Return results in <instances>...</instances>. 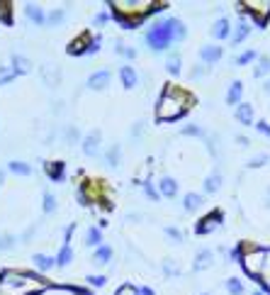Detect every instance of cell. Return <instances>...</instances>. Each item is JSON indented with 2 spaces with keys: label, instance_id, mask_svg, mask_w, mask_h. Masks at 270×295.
Returning a JSON list of instances; mask_svg holds the SVG:
<instances>
[{
  "label": "cell",
  "instance_id": "1",
  "mask_svg": "<svg viewBox=\"0 0 270 295\" xmlns=\"http://www.w3.org/2000/svg\"><path fill=\"white\" fill-rule=\"evenodd\" d=\"M47 288H51V283L32 271L8 268L0 273V295H42Z\"/></svg>",
  "mask_w": 270,
  "mask_h": 295
},
{
  "label": "cell",
  "instance_id": "2",
  "mask_svg": "<svg viewBox=\"0 0 270 295\" xmlns=\"http://www.w3.org/2000/svg\"><path fill=\"white\" fill-rule=\"evenodd\" d=\"M190 102H192L190 93L183 91L180 85L170 83L166 91L161 93L159 105H156V117L161 122H176L190 110Z\"/></svg>",
  "mask_w": 270,
  "mask_h": 295
},
{
  "label": "cell",
  "instance_id": "3",
  "mask_svg": "<svg viewBox=\"0 0 270 295\" xmlns=\"http://www.w3.org/2000/svg\"><path fill=\"white\" fill-rule=\"evenodd\" d=\"M161 8H166L163 3H156V0H146V3H112V12L114 18L120 20L127 29L137 27L144 18H149L151 12H159Z\"/></svg>",
  "mask_w": 270,
  "mask_h": 295
},
{
  "label": "cell",
  "instance_id": "4",
  "mask_svg": "<svg viewBox=\"0 0 270 295\" xmlns=\"http://www.w3.org/2000/svg\"><path fill=\"white\" fill-rule=\"evenodd\" d=\"M185 37V25L180 20L170 18V20H163V22H156L146 29V42H149L151 49H168L173 39H180Z\"/></svg>",
  "mask_w": 270,
  "mask_h": 295
},
{
  "label": "cell",
  "instance_id": "5",
  "mask_svg": "<svg viewBox=\"0 0 270 295\" xmlns=\"http://www.w3.org/2000/svg\"><path fill=\"white\" fill-rule=\"evenodd\" d=\"M239 15H248L256 25H265L270 18V0H246L239 5Z\"/></svg>",
  "mask_w": 270,
  "mask_h": 295
},
{
  "label": "cell",
  "instance_id": "6",
  "mask_svg": "<svg viewBox=\"0 0 270 295\" xmlns=\"http://www.w3.org/2000/svg\"><path fill=\"white\" fill-rule=\"evenodd\" d=\"M256 281L263 283V288L270 293V249H263V264H261V271H258Z\"/></svg>",
  "mask_w": 270,
  "mask_h": 295
},
{
  "label": "cell",
  "instance_id": "7",
  "mask_svg": "<svg viewBox=\"0 0 270 295\" xmlns=\"http://www.w3.org/2000/svg\"><path fill=\"white\" fill-rule=\"evenodd\" d=\"M219 222H222V215H219V212H209V215H205V217L200 220L197 232H200V234H207V232L217 230V227H219Z\"/></svg>",
  "mask_w": 270,
  "mask_h": 295
},
{
  "label": "cell",
  "instance_id": "8",
  "mask_svg": "<svg viewBox=\"0 0 270 295\" xmlns=\"http://www.w3.org/2000/svg\"><path fill=\"white\" fill-rule=\"evenodd\" d=\"M107 83H110V71H98V74L90 76V81H88V85H90L93 91H103V88H107Z\"/></svg>",
  "mask_w": 270,
  "mask_h": 295
},
{
  "label": "cell",
  "instance_id": "9",
  "mask_svg": "<svg viewBox=\"0 0 270 295\" xmlns=\"http://www.w3.org/2000/svg\"><path fill=\"white\" fill-rule=\"evenodd\" d=\"M202 61H207V64H215V61H219L224 56V49L222 46H202Z\"/></svg>",
  "mask_w": 270,
  "mask_h": 295
},
{
  "label": "cell",
  "instance_id": "10",
  "mask_svg": "<svg viewBox=\"0 0 270 295\" xmlns=\"http://www.w3.org/2000/svg\"><path fill=\"white\" fill-rule=\"evenodd\" d=\"M212 34H215L217 39H229V34H232V25H229V20L222 18L215 22V29H212Z\"/></svg>",
  "mask_w": 270,
  "mask_h": 295
},
{
  "label": "cell",
  "instance_id": "11",
  "mask_svg": "<svg viewBox=\"0 0 270 295\" xmlns=\"http://www.w3.org/2000/svg\"><path fill=\"white\" fill-rule=\"evenodd\" d=\"M120 78H122V85H124V88H134V85H137V71H134L131 66H122Z\"/></svg>",
  "mask_w": 270,
  "mask_h": 295
},
{
  "label": "cell",
  "instance_id": "12",
  "mask_svg": "<svg viewBox=\"0 0 270 295\" xmlns=\"http://www.w3.org/2000/svg\"><path fill=\"white\" fill-rule=\"evenodd\" d=\"M159 193L166 195V198H173V195L178 193V183L173 181V178H161L159 181Z\"/></svg>",
  "mask_w": 270,
  "mask_h": 295
},
{
  "label": "cell",
  "instance_id": "13",
  "mask_svg": "<svg viewBox=\"0 0 270 295\" xmlns=\"http://www.w3.org/2000/svg\"><path fill=\"white\" fill-rule=\"evenodd\" d=\"M29 68H32L29 59H25V56H12V71H15V74H29Z\"/></svg>",
  "mask_w": 270,
  "mask_h": 295
},
{
  "label": "cell",
  "instance_id": "14",
  "mask_svg": "<svg viewBox=\"0 0 270 295\" xmlns=\"http://www.w3.org/2000/svg\"><path fill=\"white\" fill-rule=\"evenodd\" d=\"M110 258H112V249H110V247H98V251H95V256H93V264L105 266Z\"/></svg>",
  "mask_w": 270,
  "mask_h": 295
},
{
  "label": "cell",
  "instance_id": "15",
  "mask_svg": "<svg viewBox=\"0 0 270 295\" xmlns=\"http://www.w3.org/2000/svg\"><path fill=\"white\" fill-rule=\"evenodd\" d=\"M34 266H37L39 271H49V268L56 266V258L47 256V254H37V256H34Z\"/></svg>",
  "mask_w": 270,
  "mask_h": 295
},
{
  "label": "cell",
  "instance_id": "16",
  "mask_svg": "<svg viewBox=\"0 0 270 295\" xmlns=\"http://www.w3.org/2000/svg\"><path fill=\"white\" fill-rule=\"evenodd\" d=\"M25 12H27V18H32L37 25H44L47 22V15H44V10L42 8H37V5H27L25 8Z\"/></svg>",
  "mask_w": 270,
  "mask_h": 295
},
{
  "label": "cell",
  "instance_id": "17",
  "mask_svg": "<svg viewBox=\"0 0 270 295\" xmlns=\"http://www.w3.org/2000/svg\"><path fill=\"white\" fill-rule=\"evenodd\" d=\"M47 173L54 178V181H61L64 178V168H66V164H61V161H54V164H47Z\"/></svg>",
  "mask_w": 270,
  "mask_h": 295
},
{
  "label": "cell",
  "instance_id": "18",
  "mask_svg": "<svg viewBox=\"0 0 270 295\" xmlns=\"http://www.w3.org/2000/svg\"><path fill=\"white\" fill-rule=\"evenodd\" d=\"M71 258H73V249L66 244V247H61L59 256H56V266H68V264H71Z\"/></svg>",
  "mask_w": 270,
  "mask_h": 295
},
{
  "label": "cell",
  "instance_id": "19",
  "mask_svg": "<svg viewBox=\"0 0 270 295\" xmlns=\"http://www.w3.org/2000/svg\"><path fill=\"white\" fill-rule=\"evenodd\" d=\"M236 117L241 120V125H251L253 122V108L251 105H241V108L236 110Z\"/></svg>",
  "mask_w": 270,
  "mask_h": 295
},
{
  "label": "cell",
  "instance_id": "20",
  "mask_svg": "<svg viewBox=\"0 0 270 295\" xmlns=\"http://www.w3.org/2000/svg\"><path fill=\"white\" fill-rule=\"evenodd\" d=\"M100 230H95V227H88L85 230V244L88 247H100Z\"/></svg>",
  "mask_w": 270,
  "mask_h": 295
},
{
  "label": "cell",
  "instance_id": "21",
  "mask_svg": "<svg viewBox=\"0 0 270 295\" xmlns=\"http://www.w3.org/2000/svg\"><path fill=\"white\" fill-rule=\"evenodd\" d=\"M8 168L12 171V173H17V176H29L32 173L29 164H22V161H12V164H8Z\"/></svg>",
  "mask_w": 270,
  "mask_h": 295
},
{
  "label": "cell",
  "instance_id": "22",
  "mask_svg": "<svg viewBox=\"0 0 270 295\" xmlns=\"http://www.w3.org/2000/svg\"><path fill=\"white\" fill-rule=\"evenodd\" d=\"M212 266V251H200L197 254V264H195V268H209Z\"/></svg>",
  "mask_w": 270,
  "mask_h": 295
},
{
  "label": "cell",
  "instance_id": "23",
  "mask_svg": "<svg viewBox=\"0 0 270 295\" xmlns=\"http://www.w3.org/2000/svg\"><path fill=\"white\" fill-rule=\"evenodd\" d=\"M226 290H229L232 295H243L246 288H243V283L239 281V278H229V281H226Z\"/></svg>",
  "mask_w": 270,
  "mask_h": 295
},
{
  "label": "cell",
  "instance_id": "24",
  "mask_svg": "<svg viewBox=\"0 0 270 295\" xmlns=\"http://www.w3.org/2000/svg\"><path fill=\"white\" fill-rule=\"evenodd\" d=\"M202 203V195L200 193H187L185 195V210H197Z\"/></svg>",
  "mask_w": 270,
  "mask_h": 295
},
{
  "label": "cell",
  "instance_id": "25",
  "mask_svg": "<svg viewBox=\"0 0 270 295\" xmlns=\"http://www.w3.org/2000/svg\"><path fill=\"white\" fill-rule=\"evenodd\" d=\"M248 32H251V29H248V25H246V22H243V25H239V27H236V32H234L232 42H234V44H241L243 39L248 37Z\"/></svg>",
  "mask_w": 270,
  "mask_h": 295
},
{
  "label": "cell",
  "instance_id": "26",
  "mask_svg": "<svg viewBox=\"0 0 270 295\" xmlns=\"http://www.w3.org/2000/svg\"><path fill=\"white\" fill-rule=\"evenodd\" d=\"M256 76H265V74H270V59L268 56H261L258 59V64H256V71H253Z\"/></svg>",
  "mask_w": 270,
  "mask_h": 295
},
{
  "label": "cell",
  "instance_id": "27",
  "mask_svg": "<svg viewBox=\"0 0 270 295\" xmlns=\"http://www.w3.org/2000/svg\"><path fill=\"white\" fill-rule=\"evenodd\" d=\"M241 93H243V85L241 83H234L232 85V91H229V95H226V102H239L241 100Z\"/></svg>",
  "mask_w": 270,
  "mask_h": 295
},
{
  "label": "cell",
  "instance_id": "28",
  "mask_svg": "<svg viewBox=\"0 0 270 295\" xmlns=\"http://www.w3.org/2000/svg\"><path fill=\"white\" fill-rule=\"evenodd\" d=\"M219 181H222V176L215 171V173H212V176H209V178L205 181V190H207V193H215L217 188H219Z\"/></svg>",
  "mask_w": 270,
  "mask_h": 295
},
{
  "label": "cell",
  "instance_id": "29",
  "mask_svg": "<svg viewBox=\"0 0 270 295\" xmlns=\"http://www.w3.org/2000/svg\"><path fill=\"white\" fill-rule=\"evenodd\" d=\"M83 149H85V154H98V134H90V137H85Z\"/></svg>",
  "mask_w": 270,
  "mask_h": 295
},
{
  "label": "cell",
  "instance_id": "30",
  "mask_svg": "<svg viewBox=\"0 0 270 295\" xmlns=\"http://www.w3.org/2000/svg\"><path fill=\"white\" fill-rule=\"evenodd\" d=\"M15 71L12 68H8V66H0V85H5V83H10L12 78H15Z\"/></svg>",
  "mask_w": 270,
  "mask_h": 295
},
{
  "label": "cell",
  "instance_id": "31",
  "mask_svg": "<svg viewBox=\"0 0 270 295\" xmlns=\"http://www.w3.org/2000/svg\"><path fill=\"white\" fill-rule=\"evenodd\" d=\"M114 295H141V293H139V288H137V286H131V283H124V286L117 288V293H114Z\"/></svg>",
  "mask_w": 270,
  "mask_h": 295
},
{
  "label": "cell",
  "instance_id": "32",
  "mask_svg": "<svg viewBox=\"0 0 270 295\" xmlns=\"http://www.w3.org/2000/svg\"><path fill=\"white\" fill-rule=\"evenodd\" d=\"M44 210H47V212H54L56 210V198L51 193L44 195Z\"/></svg>",
  "mask_w": 270,
  "mask_h": 295
},
{
  "label": "cell",
  "instance_id": "33",
  "mask_svg": "<svg viewBox=\"0 0 270 295\" xmlns=\"http://www.w3.org/2000/svg\"><path fill=\"white\" fill-rule=\"evenodd\" d=\"M166 66H168V71H170V74H178V71H180V59H178V56H170Z\"/></svg>",
  "mask_w": 270,
  "mask_h": 295
},
{
  "label": "cell",
  "instance_id": "34",
  "mask_svg": "<svg viewBox=\"0 0 270 295\" xmlns=\"http://www.w3.org/2000/svg\"><path fill=\"white\" fill-rule=\"evenodd\" d=\"M88 283H90V286H95V288H100V286H105V283H107V278H105V276H90V278H88Z\"/></svg>",
  "mask_w": 270,
  "mask_h": 295
},
{
  "label": "cell",
  "instance_id": "35",
  "mask_svg": "<svg viewBox=\"0 0 270 295\" xmlns=\"http://www.w3.org/2000/svg\"><path fill=\"white\" fill-rule=\"evenodd\" d=\"M251 59H256V54H253V51H246V54H241L239 59H236V64H248Z\"/></svg>",
  "mask_w": 270,
  "mask_h": 295
},
{
  "label": "cell",
  "instance_id": "36",
  "mask_svg": "<svg viewBox=\"0 0 270 295\" xmlns=\"http://www.w3.org/2000/svg\"><path fill=\"white\" fill-rule=\"evenodd\" d=\"M251 295H265V293H263V290H253Z\"/></svg>",
  "mask_w": 270,
  "mask_h": 295
},
{
  "label": "cell",
  "instance_id": "37",
  "mask_svg": "<svg viewBox=\"0 0 270 295\" xmlns=\"http://www.w3.org/2000/svg\"><path fill=\"white\" fill-rule=\"evenodd\" d=\"M265 93H270V81H268V83H265Z\"/></svg>",
  "mask_w": 270,
  "mask_h": 295
},
{
  "label": "cell",
  "instance_id": "38",
  "mask_svg": "<svg viewBox=\"0 0 270 295\" xmlns=\"http://www.w3.org/2000/svg\"><path fill=\"white\" fill-rule=\"evenodd\" d=\"M0 185H3V171H0Z\"/></svg>",
  "mask_w": 270,
  "mask_h": 295
}]
</instances>
